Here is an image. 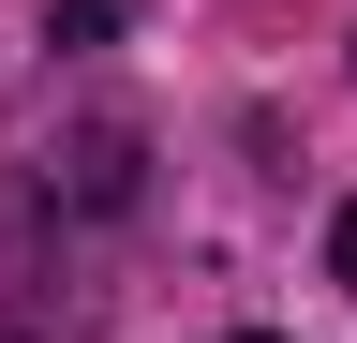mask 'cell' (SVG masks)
<instances>
[{
  "label": "cell",
  "mask_w": 357,
  "mask_h": 343,
  "mask_svg": "<svg viewBox=\"0 0 357 343\" xmlns=\"http://www.w3.org/2000/svg\"><path fill=\"white\" fill-rule=\"evenodd\" d=\"M119 15H134V0H45V30H60V45H105Z\"/></svg>",
  "instance_id": "obj_1"
},
{
  "label": "cell",
  "mask_w": 357,
  "mask_h": 343,
  "mask_svg": "<svg viewBox=\"0 0 357 343\" xmlns=\"http://www.w3.org/2000/svg\"><path fill=\"white\" fill-rule=\"evenodd\" d=\"M328 284L357 298V209H342V224H328Z\"/></svg>",
  "instance_id": "obj_2"
}]
</instances>
